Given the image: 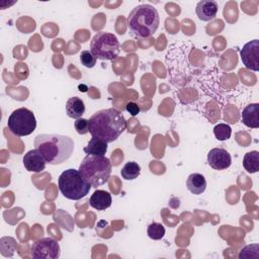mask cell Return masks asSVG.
<instances>
[{"label": "cell", "instance_id": "obj_17", "mask_svg": "<svg viewBox=\"0 0 259 259\" xmlns=\"http://www.w3.org/2000/svg\"><path fill=\"white\" fill-rule=\"evenodd\" d=\"M108 143L105 141L92 137L88 142L87 146L84 147V152L87 155H96V156H104L107 152Z\"/></svg>", "mask_w": 259, "mask_h": 259}, {"label": "cell", "instance_id": "obj_15", "mask_svg": "<svg viewBox=\"0 0 259 259\" xmlns=\"http://www.w3.org/2000/svg\"><path fill=\"white\" fill-rule=\"evenodd\" d=\"M187 189L195 195H199L204 192L206 188V180L200 173H191L186 180Z\"/></svg>", "mask_w": 259, "mask_h": 259}, {"label": "cell", "instance_id": "obj_13", "mask_svg": "<svg viewBox=\"0 0 259 259\" xmlns=\"http://www.w3.org/2000/svg\"><path fill=\"white\" fill-rule=\"evenodd\" d=\"M242 122L251 128L259 127V104L250 103L245 106L241 113Z\"/></svg>", "mask_w": 259, "mask_h": 259}, {"label": "cell", "instance_id": "obj_18", "mask_svg": "<svg viewBox=\"0 0 259 259\" xmlns=\"http://www.w3.org/2000/svg\"><path fill=\"white\" fill-rule=\"evenodd\" d=\"M243 166L248 173H256L259 170V152L251 151L245 154L243 158Z\"/></svg>", "mask_w": 259, "mask_h": 259}, {"label": "cell", "instance_id": "obj_23", "mask_svg": "<svg viewBox=\"0 0 259 259\" xmlns=\"http://www.w3.org/2000/svg\"><path fill=\"white\" fill-rule=\"evenodd\" d=\"M74 126L76 132L79 135H85L87 133H89V121L86 118H78L75 120L74 122Z\"/></svg>", "mask_w": 259, "mask_h": 259}, {"label": "cell", "instance_id": "obj_12", "mask_svg": "<svg viewBox=\"0 0 259 259\" xmlns=\"http://www.w3.org/2000/svg\"><path fill=\"white\" fill-rule=\"evenodd\" d=\"M218 3L211 0H202L196 4L195 12L197 17L202 21L212 20L218 13Z\"/></svg>", "mask_w": 259, "mask_h": 259}, {"label": "cell", "instance_id": "obj_3", "mask_svg": "<svg viewBox=\"0 0 259 259\" xmlns=\"http://www.w3.org/2000/svg\"><path fill=\"white\" fill-rule=\"evenodd\" d=\"M127 27L137 37L146 38L154 34L160 24L158 10L150 4L136 6L127 16Z\"/></svg>", "mask_w": 259, "mask_h": 259}, {"label": "cell", "instance_id": "obj_7", "mask_svg": "<svg viewBox=\"0 0 259 259\" xmlns=\"http://www.w3.org/2000/svg\"><path fill=\"white\" fill-rule=\"evenodd\" d=\"M7 126L17 137H25L32 134L36 127V119L31 110L20 107L12 111L8 117Z\"/></svg>", "mask_w": 259, "mask_h": 259}, {"label": "cell", "instance_id": "obj_11", "mask_svg": "<svg viewBox=\"0 0 259 259\" xmlns=\"http://www.w3.org/2000/svg\"><path fill=\"white\" fill-rule=\"evenodd\" d=\"M22 162L27 171L35 173L44 171L47 164L46 158L37 149L30 150L26 154H24Z\"/></svg>", "mask_w": 259, "mask_h": 259}, {"label": "cell", "instance_id": "obj_10", "mask_svg": "<svg viewBox=\"0 0 259 259\" xmlns=\"http://www.w3.org/2000/svg\"><path fill=\"white\" fill-rule=\"evenodd\" d=\"M207 163L214 170H225L232 164L230 153L223 148H213L207 154Z\"/></svg>", "mask_w": 259, "mask_h": 259}, {"label": "cell", "instance_id": "obj_14", "mask_svg": "<svg viewBox=\"0 0 259 259\" xmlns=\"http://www.w3.org/2000/svg\"><path fill=\"white\" fill-rule=\"evenodd\" d=\"M112 198L108 191L97 189L89 198V204L97 210H105L111 205Z\"/></svg>", "mask_w": 259, "mask_h": 259}, {"label": "cell", "instance_id": "obj_24", "mask_svg": "<svg viewBox=\"0 0 259 259\" xmlns=\"http://www.w3.org/2000/svg\"><path fill=\"white\" fill-rule=\"evenodd\" d=\"M125 110L132 115V116H136L140 113L141 108L140 106L136 103V102H127L125 105Z\"/></svg>", "mask_w": 259, "mask_h": 259}, {"label": "cell", "instance_id": "obj_19", "mask_svg": "<svg viewBox=\"0 0 259 259\" xmlns=\"http://www.w3.org/2000/svg\"><path fill=\"white\" fill-rule=\"evenodd\" d=\"M120 174H121V177L125 180H134L140 176L141 166L134 161L127 162L121 168Z\"/></svg>", "mask_w": 259, "mask_h": 259}, {"label": "cell", "instance_id": "obj_21", "mask_svg": "<svg viewBox=\"0 0 259 259\" xmlns=\"http://www.w3.org/2000/svg\"><path fill=\"white\" fill-rule=\"evenodd\" d=\"M213 135L219 141H227L231 138L232 128L227 123H219L213 127Z\"/></svg>", "mask_w": 259, "mask_h": 259}, {"label": "cell", "instance_id": "obj_16", "mask_svg": "<svg viewBox=\"0 0 259 259\" xmlns=\"http://www.w3.org/2000/svg\"><path fill=\"white\" fill-rule=\"evenodd\" d=\"M85 112V105L81 98L74 96L67 100L66 103V113L69 117L78 119Z\"/></svg>", "mask_w": 259, "mask_h": 259}, {"label": "cell", "instance_id": "obj_1", "mask_svg": "<svg viewBox=\"0 0 259 259\" xmlns=\"http://www.w3.org/2000/svg\"><path fill=\"white\" fill-rule=\"evenodd\" d=\"M88 121L90 135L106 143H112L117 140L126 127V120L123 114L115 108L98 110L91 115Z\"/></svg>", "mask_w": 259, "mask_h": 259}, {"label": "cell", "instance_id": "obj_8", "mask_svg": "<svg viewBox=\"0 0 259 259\" xmlns=\"http://www.w3.org/2000/svg\"><path fill=\"white\" fill-rule=\"evenodd\" d=\"M30 255L35 259H58L61 255V248L54 238L45 237L32 243Z\"/></svg>", "mask_w": 259, "mask_h": 259}, {"label": "cell", "instance_id": "obj_9", "mask_svg": "<svg viewBox=\"0 0 259 259\" xmlns=\"http://www.w3.org/2000/svg\"><path fill=\"white\" fill-rule=\"evenodd\" d=\"M240 57L246 69L259 71V40L253 39L244 45L240 52Z\"/></svg>", "mask_w": 259, "mask_h": 259}, {"label": "cell", "instance_id": "obj_6", "mask_svg": "<svg viewBox=\"0 0 259 259\" xmlns=\"http://www.w3.org/2000/svg\"><path fill=\"white\" fill-rule=\"evenodd\" d=\"M90 52L96 59L111 61L119 55L120 45L113 33L99 31L91 39Z\"/></svg>", "mask_w": 259, "mask_h": 259}, {"label": "cell", "instance_id": "obj_20", "mask_svg": "<svg viewBox=\"0 0 259 259\" xmlns=\"http://www.w3.org/2000/svg\"><path fill=\"white\" fill-rule=\"evenodd\" d=\"M165 227L157 222H153L152 224H150L147 230V234L152 240H161L165 236Z\"/></svg>", "mask_w": 259, "mask_h": 259}, {"label": "cell", "instance_id": "obj_2", "mask_svg": "<svg viewBox=\"0 0 259 259\" xmlns=\"http://www.w3.org/2000/svg\"><path fill=\"white\" fill-rule=\"evenodd\" d=\"M33 144L51 165L62 164L70 159L75 146L72 138L59 134H39Z\"/></svg>", "mask_w": 259, "mask_h": 259}, {"label": "cell", "instance_id": "obj_4", "mask_svg": "<svg viewBox=\"0 0 259 259\" xmlns=\"http://www.w3.org/2000/svg\"><path fill=\"white\" fill-rule=\"evenodd\" d=\"M78 170L92 187L97 188L108 181L111 173V162L105 156L86 155Z\"/></svg>", "mask_w": 259, "mask_h": 259}, {"label": "cell", "instance_id": "obj_22", "mask_svg": "<svg viewBox=\"0 0 259 259\" xmlns=\"http://www.w3.org/2000/svg\"><path fill=\"white\" fill-rule=\"evenodd\" d=\"M96 58L90 51H82L80 54V62L86 68H93L96 64Z\"/></svg>", "mask_w": 259, "mask_h": 259}, {"label": "cell", "instance_id": "obj_5", "mask_svg": "<svg viewBox=\"0 0 259 259\" xmlns=\"http://www.w3.org/2000/svg\"><path fill=\"white\" fill-rule=\"evenodd\" d=\"M58 185L61 193L71 200L85 197L92 187L80 171L73 168L65 170L60 175Z\"/></svg>", "mask_w": 259, "mask_h": 259}]
</instances>
